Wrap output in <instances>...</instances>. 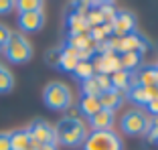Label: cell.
Here are the masks:
<instances>
[{
	"instance_id": "cell-25",
	"label": "cell",
	"mask_w": 158,
	"mask_h": 150,
	"mask_svg": "<svg viewBox=\"0 0 158 150\" xmlns=\"http://www.w3.org/2000/svg\"><path fill=\"white\" fill-rule=\"evenodd\" d=\"M75 77H77L79 81H85V79H89V77H93V65L89 61H79L77 63V67H75Z\"/></svg>"
},
{
	"instance_id": "cell-5",
	"label": "cell",
	"mask_w": 158,
	"mask_h": 150,
	"mask_svg": "<svg viewBox=\"0 0 158 150\" xmlns=\"http://www.w3.org/2000/svg\"><path fill=\"white\" fill-rule=\"evenodd\" d=\"M110 47L116 55H124V53H140V55H144L148 51L150 43L146 37L142 35H128V37H116V39H110Z\"/></svg>"
},
{
	"instance_id": "cell-12",
	"label": "cell",
	"mask_w": 158,
	"mask_h": 150,
	"mask_svg": "<svg viewBox=\"0 0 158 150\" xmlns=\"http://www.w3.org/2000/svg\"><path fill=\"white\" fill-rule=\"evenodd\" d=\"M67 28H69V37L87 35L89 33V24H87V20H85V14L77 12V10L69 12L67 14Z\"/></svg>"
},
{
	"instance_id": "cell-37",
	"label": "cell",
	"mask_w": 158,
	"mask_h": 150,
	"mask_svg": "<svg viewBox=\"0 0 158 150\" xmlns=\"http://www.w3.org/2000/svg\"><path fill=\"white\" fill-rule=\"evenodd\" d=\"M28 150H33V148H28Z\"/></svg>"
},
{
	"instance_id": "cell-2",
	"label": "cell",
	"mask_w": 158,
	"mask_h": 150,
	"mask_svg": "<svg viewBox=\"0 0 158 150\" xmlns=\"http://www.w3.org/2000/svg\"><path fill=\"white\" fill-rule=\"evenodd\" d=\"M43 102L53 112H65V110H69L71 103H73V95H71L69 85H65L63 81L47 83V87L43 89Z\"/></svg>"
},
{
	"instance_id": "cell-11",
	"label": "cell",
	"mask_w": 158,
	"mask_h": 150,
	"mask_svg": "<svg viewBox=\"0 0 158 150\" xmlns=\"http://www.w3.org/2000/svg\"><path fill=\"white\" fill-rule=\"evenodd\" d=\"M158 94V87H144V85H138V83H132V87L128 89V98L132 99L134 103L138 106H146L150 99H154Z\"/></svg>"
},
{
	"instance_id": "cell-7",
	"label": "cell",
	"mask_w": 158,
	"mask_h": 150,
	"mask_svg": "<svg viewBox=\"0 0 158 150\" xmlns=\"http://www.w3.org/2000/svg\"><path fill=\"white\" fill-rule=\"evenodd\" d=\"M27 132H28V138H31V148L37 150L39 146L43 144H53L55 142V128L53 124H49L47 120H33V122L27 126Z\"/></svg>"
},
{
	"instance_id": "cell-1",
	"label": "cell",
	"mask_w": 158,
	"mask_h": 150,
	"mask_svg": "<svg viewBox=\"0 0 158 150\" xmlns=\"http://www.w3.org/2000/svg\"><path fill=\"white\" fill-rule=\"evenodd\" d=\"M55 128V142H61L65 146H83L85 138H87L89 130H87V124L81 120V118H71V116H65L61 118L57 122Z\"/></svg>"
},
{
	"instance_id": "cell-21",
	"label": "cell",
	"mask_w": 158,
	"mask_h": 150,
	"mask_svg": "<svg viewBox=\"0 0 158 150\" xmlns=\"http://www.w3.org/2000/svg\"><path fill=\"white\" fill-rule=\"evenodd\" d=\"M140 61H142L140 53H124V55H120V67L124 71H130V73L140 65Z\"/></svg>"
},
{
	"instance_id": "cell-14",
	"label": "cell",
	"mask_w": 158,
	"mask_h": 150,
	"mask_svg": "<svg viewBox=\"0 0 158 150\" xmlns=\"http://www.w3.org/2000/svg\"><path fill=\"white\" fill-rule=\"evenodd\" d=\"M99 103H102V110H110V112H116L124 103V95L118 89H107L99 95Z\"/></svg>"
},
{
	"instance_id": "cell-6",
	"label": "cell",
	"mask_w": 158,
	"mask_h": 150,
	"mask_svg": "<svg viewBox=\"0 0 158 150\" xmlns=\"http://www.w3.org/2000/svg\"><path fill=\"white\" fill-rule=\"evenodd\" d=\"M83 150H122V140L114 130H99L87 134Z\"/></svg>"
},
{
	"instance_id": "cell-3",
	"label": "cell",
	"mask_w": 158,
	"mask_h": 150,
	"mask_svg": "<svg viewBox=\"0 0 158 150\" xmlns=\"http://www.w3.org/2000/svg\"><path fill=\"white\" fill-rule=\"evenodd\" d=\"M2 55L14 65H23V63L33 59V45L23 33H10L8 43L2 49Z\"/></svg>"
},
{
	"instance_id": "cell-24",
	"label": "cell",
	"mask_w": 158,
	"mask_h": 150,
	"mask_svg": "<svg viewBox=\"0 0 158 150\" xmlns=\"http://www.w3.org/2000/svg\"><path fill=\"white\" fill-rule=\"evenodd\" d=\"M85 20H87L89 28H95V27H102V24H103V16H102V12H99L98 4H93V2H91L87 14H85Z\"/></svg>"
},
{
	"instance_id": "cell-18",
	"label": "cell",
	"mask_w": 158,
	"mask_h": 150,
	"mask_svg": "<svg viewBox=\"0 0 158 150\" xmlns=\"http://www.w3.org/2000/svg\"><path fill=\"white\" fill-rule=\"evenodd\" d=\"M31 148V138H28L27 128L10 132V150H28Z\"/></svg>"
},
{
	"instance_id": "cell-29",
	"label": "cell",
	"mask_w": 158,
	"mask_h": 150,
	"mask_svg": "<svg viewBox=\"0 0 158 150\" xmlns=\"http://www.w3.org/2000/svg\"><path fill=\"white\" fill-rule=\"evenodd\" d=\"M148 142L158 144V118H154L152 126H150V130H148Z\"/></svg>"
},
{
	"instance_id": "cell-15",
	"label": "cell",
	"mask_w": 158,
	"mask_h": 150,
	"mask_svg": "<svg viewBox=\"0 0 158 150\" xmlns=\"http://www.w3.org/2000/svg\"><path fill=\"white\" fill-rule=\"evenodd\" d=\"M156 67L154 65H142L138 69V73L134 75V83L138 85H144V87H152L156 83ZM156 87V85H154Z\"/></svg>"
},
{
	"instance_id": "cell-35",
	"label": "cell",
	"mask_w": 158,
	"mask_h": 150,
	"mask_svg": "<svg viewBox=\"0 0 158 150\" xmlns=\"http://www.w3.org/2000/svg\"><path fill=\"white\" fill-rule=\"evenodd\" d=\"M37 150H59V146H57V142H53V144H43V146H39Z\"/></svg>"
},
{
	"instance_id": "cell-33",
	"label": "cell",
	"mask_w": 158,
	"mask_h": 150,
	"mask_svg": "<svg viewBox=\"0 0 158 150\" xmlns=\"http://www.w3.org/2000/svg\"><path fill=\"white\" fill-rule=\"evenodd\" d=\"M12 8H14V2H12V0H0V14L12 12Z\"/></svg>"
},
{
	"instance_id": "cell-36",
	"label": "cell",
	"mask_w": 158,
	"mask_h": 150,
	"mask_svg": "<svg viewBox=\"0 0 158 150\" xmlns=\"http://www.w3.org/2000/svg\"><path fill=\"white\" fill-rule=\"evenodd\" d=\"M154 99H158V94H156V98H154Z\"/></svg>"
},
{
	"instance_id": "cell-16",
	"label": "cell",
	"mask_w": 158,
	"mask_h": 150,
	"mask_svg": "<svg viewBox=\"0 0 158 150\" xmlns=\"http://www.w3.org/2000/svg\"><path fill=\"white\" fill-rule=\"evenodd\" d=\"M110 81H112V89H118V91H128V89L132 87V83H134V73H130V71H116V73L110 77Z\"/></svg>"
},
{
	"instance_id": "cell-30",
	"label": "cell",
	"mask_w": 158,
	"mask_h": 150,
	"mask_svg": "<svg viewBox=\"0 0 158 150\" xmlns=\"http://www.w3.org/2000/svg\"><path fill=\"white\" fill-rule=\"evenodd\" d=\"M10 33H12V31H10L8 27H4V24H0V51H2V49H4V45L8 43V39H10Z\"/></svg>"
},
{
	"instance_id": "cell-17",
	"label": "cell",
	"mask_w": 158,
	"mask_h": 150,
	"mask_svg": "<svg viewBox=\"0 0 158 150\" xmlns=\"http://www.w3.org/2000/svg\"><path fill=\"white\" fill-rule=\"evenodd\" d=\"M79 59H77V53H75V49L71 47H61V57H59V69L63 71H69V73H73L75 67H77Z\"/></svg>"
},
{
	"instance_id": "cell-38",
	"label": "cell",
	"mask_w": 158,
	"mask_h": 150,
	"mask_svg": "<svg viewBox=\"0 0 158 150\" xmlns=\"http://www.w3.org/2000/svg\"><path fill=\"white\" fill-rule=\"evenodd\" d=\"M156 69H158V65H156Z\"/></svg>"
},
{
	"instance_id": "cell-31",
	"label": "cell",
	"mask_w": 158,
	"mask_h": 150,
	"mask_svg": "<svg viewBox=\"0 0 158 150\" xmlns=\"http://www.w3.org/2000/svg\"><path fill=\"white\" fill-rule=\"evenodd\" d=\"M75 53H77V59H79V61H89V59L95 55V47L81 49V51H75Z\"/></svg>"
},
{
	"instance_id": "cell-34",
	"label": "cell",
	"mask_w": 158,
	"mask_h": 150,
	"mask_svg": "<svg viewBox=\"0 0 158 150\" xmlns=\"http://www.w3.org/2000/svg\"><path fill=\"white\" fill-rule=\"evenodd\" d=\"M146 110L150 112V116L158 118V99H150V102L146 103Z\"/></svg>"
},
{
	"instance_id": "cell-9",
	"label": "cell",
	"mask_w": 158,
	"mask_h": 150,
	"mask_svg": "<svg viewBox=\"0 0 158 150\" xmlns=\"http://www.w3.org/2000/svg\"><path fill=\"white\" fill-rule=\"evenodd\" d=\"M112 27H114V35H116V37H128V35H132L136 31L134 14L128 12V10H120V12L116 14V19H114Z\"/></svg>"
},
{
	"instance_id": "cell-10",
	"label": "cell",
	"mask_w": 158,
	"mask_h": 150,
	"mask_svg": "<svg viewBox=\"0 0 158 150\" xmlns=\"http://www.w3.org/2000/svg\"><path fill=\"white\" fill-rule=\"evenodd\" d=\"M98 69L99 75H114L116 71H120V55L116 53H106V55H99L95 59V65H93V71Z\"/></svg>"
},
{
	"instance_id": "cell-20",
	"label": "cell",
	"mask_w": 158,
	"mask_h": 150,
	"mask_svg": "<svg viewBox=\"0 0 158 150\" xmlns=\"http://www.w3.org/2000/svg\"><path fill=\"white\" fill-rule=\"evenodd\" d=\"M12 87H14L12 73L4 63H0V94H8V91H12Z\"/></svg>"
},
{
	"instance_id": "cell-4",
	"label": "cell",
	"mask_w": 158,
	"mask_h": 150,
	"mask_svg": "<svg viewBox=\"0 0 158 150\" xmlns=\"http://www.w3.org/2000/svg\"><path fill=\"white\" fill-rule=\"evenodd\" d=\"M152 126V118L144 110H130L122 118V132L128 136H144Z\"/></svg>"
},
{
	"instance_id": "cell-28",
	"label": "cell",
	"mask_w": 158,
	"mask_h": 150,
	"mask_svg": "<svg viewBox=\"0 0 158 150\" xmlns=\"http://www.w3.org/2000/svg\"><path fill=\"white\" fill-rule=\"evenodd\" d=\"M95 79H98V85L99 89H102V94L103 91H107V89H112V81H110V75H95Z\"/></svg>"
},
{
	"instance_id": "cell-19",
	"label": "cell",
	"mask_w": 158,
	"mask_h": 150,
	"mask_svg": "<svg viewBox=\"0 0 158 150\" xmlns=\"http://www.w3.org/2000/svg\"><path fill=\"white\" fill-rule=\"evenodd\" d=\"M79 112L83 114L85 118H93L98 112H102L99 98H81V102H79Z\"/></svg>"
},
{
	"instance_id": "cell-26",
	"label": "cell",
	"mask_w": 158,
	"mask_h": 150,
	"mask_svg": "<svg viewBox=\"0 0 158 150\" xmlns=\"http://www.w3.org/2000/svg\"><path fill=\"white\" fill-rule=\"evenodd\" d=\"M14 8L20 12H35V10H43V2L41 0H19L14 2Z\"/></svg>"
},
{
	"instance_id": "cell-8",
	"label": "cell",
	"mask_w": 158,
	"mask_h": 150,
	"mask_svg": "<svg viewBox=\"0 0 158 150\" xmlns=\"http://www.w3.org/2000/svg\"><path fill=\"white\" fill-rule=\"evenodd\" d=\"M19 28L23 33H37L41 31L43 24H45V12L43 10H35V12H20L19 19Z\"/></svg>"
},
{
	"instance_id": "cell-23",
	"label": "cell",
	"mask_w": 158,
	"mask_h": 150,
	"mask_svg": "<svg viewBox=\"0 0 158 150\" xmlns=\"http://www.w3.org/2000/svg\"><path fill=\"white\" fill-rule=\"evenodd\" d=\"M67 47L75 49V51H81V49L93 47V41L89 39V35H75V37L67 39Z\"/></svg>"
},
{
	"instance_id": "cell-27",
	"label": "cell",
	"mask_w": 158,
	"mask_h": 150,
	"mask_svg": "<svg viewBox=\"0 0 158 150\" xmlns=\"http://www.w3.org/2000/svg\"><path fill=\"white\" fill-rule=\"evenodd\" d=\"M59 57H61V47L49 49V51L45 53V61H47V65H51V67H59Z\"/></svg>"
},
{
	"instance_id": "cell-32",
	"label": "cell",
	"mask_w": 158,
	"mask_h": 150,
	"mask_svg": "<svg viewBox=\"0 0 158 150\" xmlns=\"http://www.w3.org/2000/svg\"><path fill=\"white\" fill-rule=\"evenodd\" d=\"M0 150H10V132H0Z\"/></svg>"
},
{
	"instance_id": "cell-22",
	"label": "cell",
	"mask_w": 158,
	"mask_h": 150,
	"mask_svg": "<svg viewBox=\"0 0 158 150\" xmlns=\"http://www.w3.org/2000/svg\"><path fill=\"white\" fill-rule=\"evenodd\" d=\"M81 94H83V98H99L102 95V89L98 85L95 75L89 77V79H85V81H81Z\"/></svg>"
},
{
	"instance_id": "cell-13",
	"label": "cell",
	"mask_w": 158,
	"mask_h": 150,
	"mask_svg": "<svg viewBox=\"0 0 158 150\" xmlns=\"http://www.w3.org/2000/svg\"><path fill=\"white\" fill-rule=\"evenodd\" d=\"M114 122H116V114L110 112V110H102V112H98L93 118H89V126H91V132L112 130Z\"/></svg>"
}]
</instances>
